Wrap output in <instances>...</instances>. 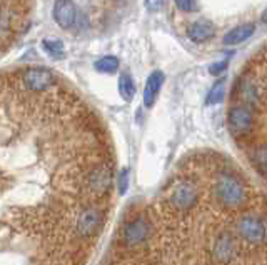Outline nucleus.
Returning a JSON list of instances; mask_svg holds the SVG:
<instances>
[{
  "mask_svg": "<svg viewBox=\"0 0 267 265\" xmlns=\"http://www.w3.org/2000/svg\"><path fill=\"white\" fill-rule=\"evenodd\" d=\"M162 83H164V74H162L160 70H155V72L149 75L146 88H144V105H146L147 109H151L152 105H154Z\"/></svg>",
  "mask_w": 267,
  "mask_h": 265,
  "instance_id": "1a4fd4ad",
  "label": "nucleus"
},
{
  "mask_svg": "<svg viewBox=\"0 0 267 265\" xmlns=\"http://www.w3.org/2000/svg\"><path fill=\"white\" fill-rule=\"evenodd\" d=\"M95 69H97L99 72H104V74H114L117 69H119V60L112 55L102 57L100 60L95 62Z\"/></svg>",
  "mask_w": 267,
  "mask_h": 265,
  "instance_id": "2eb2a0df",
  "label": "nucleus"
},
{
  "mask_svg": "<svg viewBox=\"0 0 267 265\" xmlns=\"http://www.w3.org/2000/svg\"><path fill=\"white\" fill-rule=\"evenodd\" d=\"M226 69H227V60H222V62H217V64H212L211 67H209V72L212 75H221Z\"/></svg>",
  "mask_w": 267,
  "mask_h": 265,
  "instance_id": "a211bd4d",
  "label": "nucleus"
},
{
  "mask_svg": "<svg viewBox=\"0 0 267 265\" xmlns=\"http://www.w3.org/2000/svg\"><path fill=\"white\" fill-rule=\"evenodd\" d=\"M252 162L256 165V169L259 170V174L264 177L266 175V167H267V150H266V144L256 145L251 152Z\"/></svg>",
  "mask_w": 267,
  "mask_h": 265,
  "instance_id": "f8f14e48",
  "label": "nucleus"
},
{
  "mask_svg": "<svg viewBox=\"0 0 267 265\" xmlns=\"http://www.w3.org/2000/svg\"><path fill=\"white\" fill-rule=\"evenodd\" d=\"M154 233V220L147 214H137L127 219L120 230V245L124 250L142 247Z\"/></svg>",
  "mask_w": 267,
  "mask_h": 265,
  "instance_id": "39448f33",
  "label": "nucleus"
},
{
  "mask_svg": "<svg viewBox=\"0 0 267 265\" xmlns=\"http://www.w3.org/2000/svg\"><path fill=\"white\" fill-rule=\"evenodd\" d=\"M254 30H256V25L254 24L239 25V27L232 29L229 34H226V37L222 38V42H224V45H237V43H242L244 40H247V38L254 34Z\"/></svg>",
  "mask_w": 267,
  "mask_h": 265,
  "instance_id": "9b49d317",
  "label": "nucleus"
},
{
  "mask_svg": "<svg viewBox=\"0 0 267 265\" xmlns=\"http://www.w3.org/2000/svg\"><path fill=\"white\" fill-rule=\"evenodd\" d=\"M216 35V27L209 20H197L189 27V38L192 42L200 43Z\"/></svg>",
  "mask_w": 267,
  "mask_h": 265,
  "instance_id": "9d476101",
  "label": "nucleus"
},
{
  "mask_svg": "<svg viewBox=\"0 0 267 265\" xmlns=\"http://www.w3.org/2000/svg\"><path fill=\"white\" fill-rule=\"evenodd\" d=\"M234 230L239 238H242L249 245H266V220L262 214L246 212L244 215H237L234 222Z\"/></svg>",
  "mask_w": 267,
  "mask_h": 265,
  "instance_id": "0eeeda50",
  "label": "nucleus"
},
{
  "mask_svg": "<svg viewBox=\"0 0 267 265\" xmlns=\"http://www.w3.org/2000/svg\"><path fill=\"white\" fill-rule=\"evenodd\" d=\"M162 5H164V0H146V7L151 12H157Z\"/></svg>",
  "mask_w": 267,
  "mask_h": 265,
  "instance_id": "aec40b11",
  "label": "nucleus"
},
{
  "mask_svg": "<svg viewBox=\"0 0 267 265\" xmlns=\"http://www.w3.org/2000/svg\"><path fill=\"white\" fill-rule=\"evenodd\" d=\"M32 5L34 0H0V55L29 29Z\"/></svg>",
  "mask_w": 267,
  "mask_h": 265,
  "instance_id": "f257e3e1",
  "label": "nucleus"
},
{
  "mask_svg": "<svg viewBox=\"0 0 267 265\" xmlns=\"http://www.w3.org/2000/svg\"><path fill=\"white\" fill-rule=\"evenodd\" d=\"M197 265H219V264H216V260H211V262H207V257H205L202 264H197Z\"/></svg>",
  "mask_w": 267,
  "mask_h": 265,
  "instance_id": "412c9836",
  "label": "nucleus"
},
{
  "mask_svg": "<svg viewBox=\"0 0 267 265\" xmlns=\"http://www.w3.org/2000/svg\"><path fill=\"white\" fill-rule=\"evenodd\" d=\"M227 125L234 139H251L257 125L266 127V110H256L242 104H232L227 112Z\"/></svg>",
  "mask_w": 267,
  "mask_h": 265,
  "instance_id": "7ed1b4c3",
  "label": "nucleus"
},
{
  "mask_svg": "<svg viewBox=\"0 0 267 265\" xmlns=\"http://www.w3.org/2000/svg\"><path fill=\"white\" fill-rule=\"evenodd\" d=\"M129 170H124L120 174V177H119V192H120V195H124V193L127 192V187H129Z\"/></svg>",
  "mask_w": 267,
  "mask_h": 265,
  "instance_id": "f3484780",
  "label": "nucleus"
},
{
  "mask_svg": "<svg viewBox=\"0 0 267 265\" xmlns=\"http://www.w3.org/2000/svg\"><path fill=\"white\" fill-rule=\"evenodd\" d=\"M224 95H226V80L221 78L216 85L211 88L207 95V105H216V104H221L224 100Z\"/></svg>",
  "mask_w": 267,
  "mask_h": 265,
  "instance_id": "4468645a",
  "label": "nucleus"
},
{
  "mask_svg": "<svg viewBox=\"0 0 267 265\" xmlns=\"http://www.w3.org/2000/svg\"><path fill=\"white\" fill-rule=\"evenodd\" d=\"M119 92H120L122 99L127 100V102H130L135 95V83L132 80V77H130L127 72L122 74L119 78Z\"/></svg>",
  "mask_w": 267,
  "mask_h": 265,
  "instance_id": "ddd939ff",
  "label": "nucleus"
},
{
  "mask_svg": "<svg viewBox=\"0 0 267 265\" xmlns=\"http://www.w3.org/2000/svg\"><path fill=\"white\" fill-rule=\"evenodd\" d=\"M214 200L222 209L230 212H239L251 202V190L239 174L227 169H221L212 182Z\"/></svg>",
  "mask_w": 267,
  "mask_h": 265,
  "instance_id": "f03ea898",
  "label": "nucleus"
},
{
  "mask_svg": "<svg viewBox=\"0 0 267 265\" xmlns=\"http://www.w3.org/2000/svg\"><path fill=\"white\" fill-rule=\"evenodd\" d=\"M176 2V5L179 7V10L182 12H191L192 8H194V2L192 0H174Z\"/></svg>",
  "mask_w": 267,
  "mask_h": 265,
  "instance_id": "6ab92c4d",
  "label": "nucleus"
},
{
  "mask_svg": "<svg viewBox=\"0 0 267 265\" xmlns=\"http://www.w3.org/2000/svg\"><path fill=\"white\" fill-rule=\"evenodd\" d=\"M200 198H202V193H200V189L197 187L194 180L181 177L167 190V197H165L164 204L170 210L184 214V212H191L192 209H195Z\"/></svg>",
  "mask_w": 267,
  "mask_h": 265,
  "instance_id": "20e7f679",
  "label": "nucleus"
},
{
  "mask_svg": "<svg viewBox=\"0 0 267 265\" xmlns=\"http://www.w3.org/2000/svg\"><path fill=\"white\" fill-rule=\"evenodd\" d=\"M43 48L49 52V55L60 59L64 57V43L60 40H43Z\"/></svg>",
  "mask_w": 267,
  "mask_h": 265,
  "instance_id": "dca6fc26",
  "label": "nucleus"
},
{
  "mask_svg": "<svg viewBox=\"0 0 267 265\" xmlns=\"http://www.w3.org/2000/svg\"><path fill=\"white\" fill-rule=\"evenodd\" d=\"M77 10L72 0H57L54 5V19L60 29L67 30L76 24Z\"/></svg>",
  "mask_w": 267,
  "mask_h": 265,
  "instance_id": "6e6552de",
  "label": "nucleus"
},
{
  "mask_svg": "<svg viewBox=\"0 0 267 265\" xmlns=\"http://www.w3.org/2000/svg\"><path fill=\"white\" fill-rule=\"evenodd\" d=\"M106 217V209L100 204L87 205L77 214L76 222H74V232L80 240L89 242L104 228Z\"/></svg>",
  "mask_w": 267,
  "mask_h": 265,
  "instance_id": "423d86ee",
  "label": "nucleus"
}]
</instances>
